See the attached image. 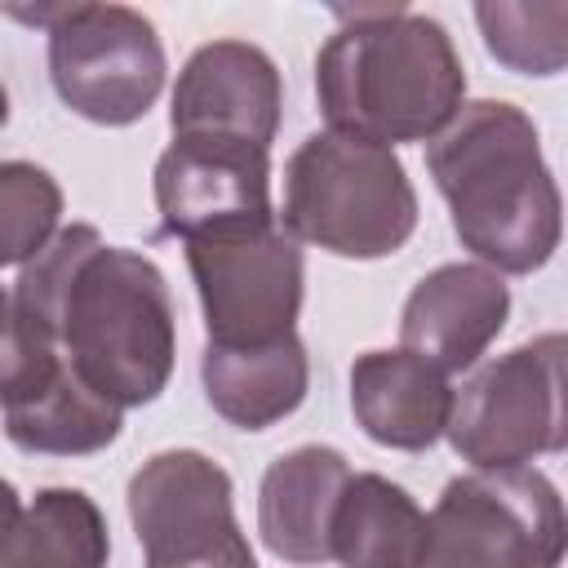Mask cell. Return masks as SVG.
I'll list each match as a JSON object with an SVG mask.
<instances>
[{
	"instance_id": "44dd1931",
	"label": "cell",
	"mask_w": 568,
	"mask_h": 568,
	"mask_svg": "<svg viewBox=\"0 0 568 568\" xmlns=\"http://www.w3.org/2000/svg\"><path fill=\"white\" fill-rule=\"evenodd\" d=\"M0 568H27V506L9 479H0Z\"/></svg>"
},
{
	"instance_id": "9a60e30c",
	"label": "cell",
	"mask_w": 568,
	"mask_h": 568,
	"mask_svg": "<svg viewBox=\"0 0 568 568\" xmlns=\"http://www.w3.org/2000/svg\"><path fill=\"white\" fill-rule=\"evenodd\" d=\"M448 408V377L408 351H368L351 364V413L382 448H430L444 435Z\"/></svg>"
},
{
	"instance_id": "7a4b0ae2",
	"label": "cell",
	"mask_w": 568,
	"mask_h": 568,
	"mask_svg": "<svg viewBox=\"0 0 568 568\" xmlns=\"http://www.w3.org/2000/svg\"><path fill=\"white\" fill-rule=\"evenodd\" d=\"M426 169L479 266L528 275L555 257L564 204L537 124L519 106L497 98L462 102L430 138Z\"/></svg>"
},
{
	"instance_id": "7402d4cb",
	"label": "cell",
	"mask_w": 568,
	"mask_h": 568,
	"mask_svg": "<svg viewBox=\"0 0 568 568\" xmlns=\"http://www.w3.org/2000/svg\"><path fill=\"white\" fill-rule=\"evenodd\" d=\"M13 351H18V315H13V297L0 288V373L9 368Z\"/></svg>"
},
{
	"instance_id": "e0dca14e",
	"label": "cell",
	"mask_w": 568,
	"mask_h": 568,
	"mask_svg": "<svg viewBox=\"0 0 568 568\" xmlns=\"http://www.w3.org/2000/svg\"><path fill=\"white\" fill-rule=\"evenodd\" d=\"M426 515L422 506L390 484L386 475H351L333 528H328V559L342 568H413L417 546H422Z\"/></svg>"
},
{
	"instance_id": "4fadbf2b",
	"label": "cell",
	"mask_w": 568,
	"mask_h": 568,
	"mask_svg": "<svg viewBox=\"0 0 568 568\" xmlns=\"http://www.w3.org/2000/svg\"><path fill=\"white\" fill-rule=\"evenodd\" d=\"M510 288L497 271L479 262H444L417 280L399 320V351L426 359L430 368L462 373L470 368L488 342L506 328Z\"/></svg>"
},
{
	"instance_id": "5bb4252c",
	"label": "cell",
	"mask_w": 568,
	"mask_h": 568,
	"mask_svg": "<svg viewBox=\"0 0 568 568\" xmlns=\"http://www.w3.org/2000/svg\"><path fill=\"white\" fill-rule=\"evenodd\" d=\"M351 466L337 448L302 444L275 457L257 488V532L284 564H328V528Z\"/></svg>"
},
{
	"instance_id": "9c48e42d",
	"label": "cell",
	"mask_w": 568,
	"mask_h": 568,
	"mask_svg": "<svg viewBox=\"0 0 568 568\" xmlns=\"http://www.w3.org/2000/svg\"><path fill=\"white\" fill-rule=\"evenodd\" d=\"M231 497V475L195 448L142 462L129 479V519L146 568H257Z\"/></svg>"
},
{
	"instance_id": "d6986e66",
	"label": "cell",
	"mask_w": 568,
	"mask_h": 568,
	"mask_svg": "<svg viewBox=\"0 0 568 568\" xmlns=\"http://www.w3.org/2000/svg\"><path fill=\"white\" fill-rule=\"evenodd\" d=\"M488 53L519 75H555L568 58V4H475Z\"/></svg>"
},
{
	"instance_id": "277c9868",
	"label": "cell",
	"mask_w": 568,
	"mask_h": 568,
	"mask_svg": "<svg viewBox=\"0 0 568 568\" xmlns=\"http://www.w3.org/2000/svg\"><path fill=\"white\" fill-rule=\"evenodd\" d=\"M280 226L324 253L373 262L417 231V195L399 155L355 133H311L284 164Z\"/></svg>"
},
{
	"instance_id": "5b68a950",
	"label": "cell",
	"mask_w": 568,
	"mask_h": 568,
	"mask_svg": "<svg viewBox=\"0 0 568 568\" xmlns=\"http://www.w3.org/2000/svg\"><path fill=\"white\" fill-rule=\"evenodd\" d=\"M564 501L532 466L470 470L444 484L413 568H559Z\"/></svg>"
},
{
	"instance_id": "603a6c76",
	"label": "cell",
	"mask_w": 568,
	"mask_h": 568,
	"mask_svg": "<svg viewBox=\"0 0 568 568\" xmlns=\"http://www.w3.org/2000/svg\"><path fill=\"white\" fill-rule=\"evenodd\" d=\"M9 120V93H4V84H0V124Z\"/></svg>"
},
{
	"instance_id": "ffe728a7",
	"label": "cell",
	"mask_w": 568,
	"mask_h": 568,
	"mask_svg": "<svg viewBox=\"0 0 568 568\" xmlns=\"http://www.w3.org/2000/svg\"><path fill=\"white\" fill-rule=\"evenodd\" d=\"M62 186L27 160H0V266L31 262L58 231Z\"/></svg>"
},
{
	"instance_id": "ba28073f",
	"label": "cell",
	"mask_w": 568,
	"mask_h": 568,
	"mask_svg": "<svg viewBox=\"0 0 568 568\" xmlns=\"http://www.w3.org/2000/svg\"><path fill=\"white\" fill-rule=\"evenodd\" d=\"M186 266L213 346H257L293 333L302 311V248L280 217L186 240Z\"/></svg>"
},
{
	"instance_id": "3957f363",
	"label": "cell",
	"mask_w": 568,
	"mask_h": 568,
	"mask_svg": "<svg viewBox=\"0 0 568 568\" xmlns=\"http://www.w3.org/2000/svg\"><path fill=\"white\" fill-rule=\"evenodd\" d=\"M315 58V98L337 133L430 142L462 106L466 71L453 36L413 9H342Z\"/></svg>"
},
{
	"instance_id": "8992f818",
	"label": "cell",
	"mask_w": 568,
	"mask_h": 568,
	"mask_svg": "<svg viewBox=\"0 0 568 568\" xmlns=\"http://www.w3.org/2000/svg\"><path fill=\"white\" fill-rule=\"evenodd\" d=\"M49 27V75L75 115L120 129L151 111L164 89V44L129 4H53L18 13Z\"/></svg>"
},
{
	"instance_id": "7c38bea8",
	"label": "cell",
	"mask_w": 568,
	"mask_h": 568,
	"mask_svg": "<svg viewBox=\"0 0 568 568\" xmlns=\"http://www.w3.org/2000/svg\"><path fill=\"white\" fill-rule=\"evenodd\" d=\"M280 71L248 40L200 44L173 89V138H213L271 151L280 129Z\"/></svg>"
},
{
	"instance_id": "2e32d148",
	"label": "cell",
	"mask_w": 568,
	"mask_h": 568,
	"mask_svg": "<svg viewBox=\"0 0 568 568\" xmlns=\"http://www.w3.org/2000/svg\"><path fill=\"white\" fill-rule=\"evenodd\" d=\"M200 377L217 417H226L240 430H266L288 413H297V404L306 399L311 364L297 333H284L257 346L204 342Z\"/></svg>"
},
{
	"instance_id": "30bf717a",
	"label": "cell",
	"mask_w": 568,
	"mask_h": 568,
	"mask_svg": "<svg viewBox=\"0 0 568 568\" xmlns=\"http://www.w3.org/2000/svg\"><path fill=\"white\" fill-rule=\"evenodd\" d=\"M155 204L169 235L195 240L275 222L271 151L213 138H173L155 164Z\"/></svg>"
},
{
	"instance_id": "8fae6325",
	"label": "cell",
	"mask_w": 568,
	"mask_h": 568,
	"mask_svg": "<svg viewBox=\"0 0 568 568\" xmlns=\"http://www.w3.org/2000/svg\"><path fill=\"white\" fill-rule=\"evenodd\" d=\"M4 435L27 453L84 457L115 444L124 408L84 386L40 337L18 324V351L0 373Z\"/></svg>"
},
{
	"instance_id": "52a82bcc",
	"label": "cell",
	"mask_w": 568,
	"mask_h": 568,
	"mask_svg": "<svg viewBox=\"0 0 568 568\" xmlns=\"http://www.w3.org/2000/svg\"><path fill=\"white\" fill-rule=\"evenodd\" d=\"M444 435L475 470L528 466L541 453L564 448V337H532L488 364H479L453 408Z\"/></svg>"
},
{
	"instance_id": "6da1fadb",
	"label": "cell",
	"mask_w": 568,
	"mask_h": 568,
	"mask_svg": "<svg viewBox=\"0 0 568 568\" xmlns=\"http://www.w3.org/2000/svg\"><path fill=\"white\" fill-rule=\"evenodd\" d=\"M18 324L115 408L151 404L173 373V297L160 266L106 244L93 226H58L22 262Z\"/></svg>"
},
{
	"instance_id": "ac0fdd59",
	"label": "cell",
	"mask_w": 568,
	"mask_h": 568,
	"mask_svg": "<svg viewBox=\"0 0 568 568\" xmlns=\"http://www.w3.org/2000/svg\"><path fill=\"white\" fill-rule=\"evenodd\" d=\"M111 537L80 488H40L27 506V568H106Z\"/></svg>"
}]
</instances>
